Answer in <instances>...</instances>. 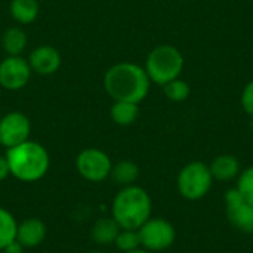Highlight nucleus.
Listing matches in <instances>:
<instances>
[{
	"mask_svg": "<svg viewBox=\"0 0 253 253\" xmlns=\"http://www.w3.org/2000/svg\"><path fill=\"white\" fill-rule=\"evenodd\" d=\"M22 251H24L22 245L18 243L16 240H13L12 243H9V245L3 249V252L4 253H22Z\"/></svg>",
	"mask_w": 253,
	"mask_h": 253,
	"instance_id": "obj_25",
	"label": "nucleus"
},
{
	"mask_svg": "<svg viewBox=\"0 0 253 253\" xmlns=\"http://www.w3.org/2000/svg\"><path fill=\"white\" fill-rule=\"evenodd\" d=\"M163 92L166 95V98L169 101H173V102H184L190 98L191 95V87L190 84L182 80V79H175V80H170L169 83H166L163 86Z\"/></svg>",
	"mask_w": 253,
	"mask_h": 253,
	"instance_id": "obj_20",
	"label": "nucleus"
},
{
	"mask_svg": "<svg viewBox=\"0 0 253 253\" xmlns=\"http://www.w3.org/2000/svg\"><path fill=\"white\" fill-rule=\"evenodd\" d=\"M9 175H10V172H9V165H7L6 156H0V182L4 181Z\"/></svg>",
	"mask_w": 253,
	"mask_h": 253,
	"instance_id": "obj_24",
	"label": "nucleus"
},
{
	"mask_svg": "<svg viewBox=\"0 0 253 253\" xmlns=\"http://www.w3.org/2000/svg\"><path fill=\"white\" fill-rule=\"evenodd\" d=\"M9 10L16 22L31 24L39 16V3L37 0H12Z\"/></svg>",
	"mask_w": 253,
	"mask_h": 253,
	"instance_id": "obj_18",
	"label": "nucleus"
},
{
	"mask_svg": "<svg viewBox=\"0 0 253 253\" xmlns=\"http://www.w3.org/2000/svg\"><path fill=\"white\" fill-rule=\"evenodd\" d=\"M110 116L113 122L119 126H129L136 122L139 116V104L127 101H114Z\"/></svg>",
	"mask_w": 253,
	"mask_h": 253,
	"instance_id": "obj_16",
	"label": "nucleus"
},
{
	"mask_svg": "<svg viewBox=\"0 0 253 253\" xmlns=\"http://www.w3.org/2000/svg\"><path fill=\"white\" fill-rule=\"evenodd\" d=\"M151 80L144 67L133 62H119L104 76V87L114 101L139 104L150 92Z\"/></svg>",
	"mask_w": 253,
	"mask_h": 253,
	"instance_id": "obj_1",
	"label": "nucleus"
},
{
	"mask_svg": "<svg viewBox=\"0 0 253 253\" xmlns=\"http://www.w3.org/2000/svg\"><path fill=\"white\" fill-rule=\"evenodd\" d=\"M139 240L141 248L151 253L163 252L173 246L176 240V230L165 218H154L151 216L139 230Z\"/></svg>",
	"mask_w": 253,
	"mask_h": 253,
	"instance_id": "obj_6",
	"label": "nucleus"
},
{
	"mask_svg": "<svg viewBox=\"0 0 253 253\" xmlns=\"http://www.w3.org/2000/svg\"><path fill=\"white\" fill-rule=\"evenodd\" d=\"M120 230L122 228L111 216L101 218L93 224V227L90 230V237L95 243H98L101 246H110V245H114Z\"/></svg>",
	"mask_w": 253,
	"mask_h": 253,
	"instance_id": "obj_14",
	"label": "nucleus"
},
{
	"mask_svg": "<svg viewBox=\"0 0 253 253\" xmlns=\"http://www.w3.org/2000/svg\"><path fill=\"white\" fill-rule=\"evenodd\" d=\"M61 53L49 44H42L36 47L28 58L31 71H36L40 76L55 74L61 67Z\"/></svg>",
	"mask_w": 253,
	"mask_h": 253,
	"instance_id": "obj_11",
	"label": "nucleus"
},
{
	"mask_svg": "<svg viewBox=\"0 0 253 253\" xmlns=\"http://www.w3.org/2000/svg\"><path fill=\"white\" fill-rule=\"evenodd\" d=\"M89 253H104V252H98V251H92V252H89Z\"/></svg>",
	"mask_w": 253,
	"mask_h": 253,
	"instance_id": "obj_28",
	"label": "nucleus"
},
{
	"mask_svg": "<svg viewBox=\"0 0 253 253\" xmlns=\"http://www.w3.org/2000/svg\"><path fill=\"white\" fill-rule=\"evenodd\" d=\"M243 199H246L251 205H253V165L243 169L236 179L234 187Z\"/></svg>",
	"mask_w": 253,
	"mask_h": 253,
	"instance_id": "obj_22",
	"label": "nucleus"
},
{
	"mask_svg": "<svg viewBox=\"0 0 253 253\" xmlns=\"http://www.w3.org/2000/svg\"><path fill=\"white\" fill-rule=\"evenodd\" d=\"M153 213V200L147 190L133 184L122 187L111 203V218L122 230H139Z\"/></svg>",
	"mask_w": 253,
	"mask_h": 253,
	"instance_id": "obj_2",
	"label": "nucleus"
},
{
	"mask_svg": "<svg viewBox=\"0 0 253 253\" xmlns=\"http://www.w3.org/2000/svg\"><path fill=\"white\" fill-rule=\"evenodd\" d=\"M213 182L215 179L209 165L200 160H194L187 163L179 170L176 178V188L182 199L188 202H199L211 193Z\"/></svg>",
	"mask_w": 253,
	"mask_h": 253,
	"instance_id": "obj_5",
	"label": "nucleus"
},
{
	"mask_svg": "<svg viewBox=\"0 0 253 253\" xmlns=\"http://www.w3.org/2000/svg\"><path fill=\"white\" fill-rule=\"evenodd\" d=\"M125 253H151V252H148V251H145V249L139 248V249H135V251H130V252H125Z\"/></svg>",
	"mask_w": 253,
	"mask_h": 253,
	"instance_id": "obj_26",
	"label": "nucleus"
},
{
	"mask_svg": "<svg viewBox=\"0 0 253 253\" xmlns=\"http://www.w3.org/2000/svg\"><path fill=\"white\" fill-rule=\"evenodd\" d=\"M251 130H252V135H253V117H252V120H251Z\"/></svg>",
	"mask_w": 253,
	"mask_h": 253,
	"instance_id": "obj_27",
	"label": "nucleus"
},
{
	"mask_svg": "<svg viewBox=\"0 0 253 253\" xmlns=\"http://www.w3.org/2000/svg\"><path fill=\"white\" fill-rule=\"evenodd\" d=\"M27 34L19 27H10L4 31L1 37L3 49L10 56H21L24 49L27 47Z\"/></svg>",
	"mask_w": 253,
	"mask_h": 253,
	"instance_id": "obj_17",
	"label": "nucleus"
},
{
	"mask_svg": "<svg viewBox=\"0 0 253 253\" xmlns=\"http://www.w3.org/2000/svg\"><path fill=\"white\" fill-rule=\"evenodd\" d=\"M110 178L120 187L133 185L139 178V168L132 160H120L113 165Z\"/></svg>",
	"mask_w": 253,
	"mask_h": 253,
	"instance_id": "obj_15",
	"label": "nucleus"
},
{
	"mask_svg": "<svg viewBox=\"0 0 253 253\" xmlns=\"http://www.w3.org/2000/svg\"><path fill=\"white\" fill-rule=\"evenodd\" d=\"M184 65V55L178 47L172 44H160L148 53L144 68L151 83L165 86L181 76Z\"/></svg>",
	"mask_w": 253,
	"mask_h": 253,
	"instance_id": "obj_4",
	"label": "nucleus"
},
{
	"mask_svg": "<svg viewBox=\"0 0 253 253\" xmlns=\"http://www.w3.org/2000/svg\"><path fill=\"white\" fill-rule=\"evenodd\" d=\"M228 221L246 234L253 233V205L240 196L236 188H230L224 197Z\"/></svg>",
	"mask_w": 253,
	"mask_h": 253,
	"instance_id": "obj_9",
	"label": "nucleus"
},
{
	"mask_svg": "<svg viewBox=\"0 0 253 253\" xmlns=\"http://www.w3.org/2000/svg\"><path fill=\"white\" fill-rule=\"evenodd\" d=\"M18 222L15 216L4 208H0V251L16 239Z\"/></svg>",
	"mask_w": 253,
	"mask_h": 253,
	"instance_id": "obj_19",
	"label": "nucleus"
},
{
	"mask_svg": "<svg viewBox=\"0 0 253 253\" xmlns=\"http://www.w3.org/2000/svg\"><path fill=\"white\" fill-rule=\"evenodd\" d=\"M113 162L110 156L99 148H84L76 159L79 175L89 182H102L110 178Z\"/></svg>",
	"mask_w": 253,
	"mask_h": 253,
	"instance_id": "obj_7",
	"label": "nucleus"
},
{
	"mask_svg": "<svg viewBox=\"0 0 253 253\" xmlns=\"http://www.w3.org/2000/svg\"><path fill=\"white\" fill-rule=\"evenodd\" d=\"M209 169L212 172L213 179L219 181V182H231V181L237 179V176L242 172L240 162L233 154H219V156H216L211 162Z\"/></svg>",
	"mask_w": 253,
	"mask_h": 253,
	"instance_id": "obj_13",
	"label": "nucleus"
},
{
	"mask_svg": "<svg viewBox=\"0 0 253 253\" xmlns=\"http://www.w3.org/2000/svg\"><path fill=\"white\" fill-rule=\"evenodd\" d=\"M47 236L46 224L39 218H28L24 222L18 224L16 228V242L22 245L24 249H33L40 246Z\"/></svg>",
	"mask_w": 253,
	"mask_h": 253,
	"instance_id": "obj_12",
	"label": "nucleus"
},
{
	"mask_svg": "<svg viewBox=\"0 0 253 253\" xmlns=\"http://www.w3.org/2000/svg\"><path fill=\"white\" fill-rule=\"evenodd\" d=\"M30 133L31 123L25 114L12 111L0 119V145L6 150L28 141Z\"/></svg>",
	"mask_w": 253,
	"mask_h": 253,
	"instance_id": "obj_8",
	"label": "nucleus"
},
{
	"mask_svg": "<svg viewBox=\"0 0 253 253\" xmlns=\"http://www.w3.org/2000/svg\"><path fill=\"white\" fill-rule=\"evenodd\" d=\"M6 160L10 175L18 181L28 184L40 181L50 166L47 150L42 144L30 139L16 147L7 148Z\"/></svg>",
	"mask_w": 253,
	"mask_h": 253,
	"instance_id": "obj_3",
	"label": "nucleus"
},
{
	"mask_svg": "<svg viewBox=\"0 0 253 253\" xmlns=\"http://www.w3.org/2000/svg\"><path fill=\"white\" fill-rule=\"evenodd\" d=\"M31 76V67L28 59L22 56H10L7 55L0 62V86L7 90H19L22 89Z\"/></svg>",
	"mask_w": 253,
	"mask_h": 253,
	"instance_id": "obj_10",
	"label": "nucleus"
},
{
	"mask_svg": "<svg viewBox=\"0 0 253 253\" xmlns=\"http://www.w3.org/2000/svg\"><path fill=\"white\" fill-rule=\"evenodd\" d=\"M114 245L122 253L139 249L141 248V240H139L138 230H120Z\"/></svg>",
	"mask_w": 253,
	"mask_h": 253,
	"instance_id": "obj_21",
	"label": "nucleus"
},
{
	"mask_svg": "<svg viewBox=\"0 0 253 253\" xmlns=\"http://www.w3.org/2000/svg\"><path fill=\"white\" fill-rule=\"evenodd\" d=\"M240 104H242L243 111L246 114H249L251 117H253V80H251L243 87V92L240 96Z\"/></svg>",
	"mask_w": 253,
	"mask_h": 253,
	"instance_id": "obj_23",
	"label": "nucleus"
}]
</instances>
